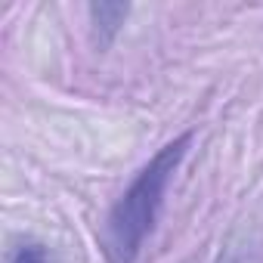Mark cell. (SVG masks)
<instances>
[{
    "label": "cell",
    "mask_w": 263,
    "mask_h": 263,
    "mask_svg": "<svg viewBox=\"0 0 263 263\" xmlns=\"http://www.w3.org/2000/svg\"><path fill=\"white\" fill-rule=\"evenodd\" d=\"M87 16H90V28H93V44L99 50H105L121 34L124 22L130 16V7L127 4H90Z\"/></svg>",
    "instance_id": "obj_2"
},
{
    "label": "cell",
    "mask_w": 263,
    "mask_h": 263,
    "mask_svg": "<svg viewBox=\"0 0 263 263\" xmlns=\"http://www.w3.org/2000/svg\"><path fill=\"white\" fill-rule=\"evenodd\" d=\"M7 263H59L53 248L41 238H16L7 248Z\"/></svg>",
    "instance_id": "obj_3"
},
{
    "label": "cell",
    "mask_w": 263,
    "mask_h": 263,
    "mask_svg": "<svg viewBox=\"0 0 263 263\" xmlns=\"http://www.w3.org/2000/svg\"><path fill=\"white\" fill-rule=\"evenodd\" d=\"M195 140V130H183L180 137L167 140L124 186V192L111 201L105 220H102V251L108 263H137L149 235L158 226V217L164 211V195L186 161Z\"/></svg>",
    "instance_id": "obj_1"
}]
</instances>
